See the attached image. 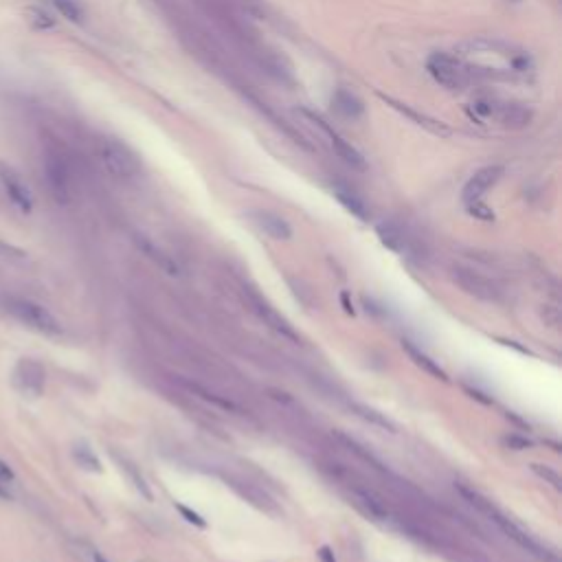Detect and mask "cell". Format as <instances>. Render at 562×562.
Wrapping results in <instances>:
<instances>
[{"mask_svg": "<svg viewBox=\"0 0 562 562\" xmlns=\"http://www.w3.org/2000/svg\"><path fill=\"white\" fill-rule=\"evenodd\" d=\"M332 106H334V110L341 115V117H345V119H351V121H356V119H361L363 117V112H365V106H363V101L356 97L354 92H349V90H336L334 92V97H332Z\"/></svg>", "mask_w": 562, "mask_h": 562, "instance_id": "obj_16", "label": "cell"}, {"mask_svg": "<svg viewBox=\"0 0 562 562\" xmlns=\"http://www.w3.org/2000/svg\"><path fill=\"white\" fill-rule=\"evenodd\" d=\"M0 258H5V260H24V250L5 242V240H0Z\"/></svg>", "mask_w": 562, "mask_h": 562, "instance_id": "obj_29", "label": "cell"}, {"mask_svg": "<svg viewBox=\"0 0 562 562\" xmlns=\"http://www.w3.org/2000/svg\"><path fill=\"white\" fill-rule=\"evenodd\" d=\"M466 209L474 216V218H479V220H485V222H490L492 218H494V213L485 207V204L481 202V200H474V202H470V204H466Z\"/></svg>", "mask_w": 562, "mask_h": 562, "instance_id": "obj_28", "label": "cell"}, {"mask_svg": "<svg viewBox=\"0 0 562 562\" xmlns=\"http://www.w3.org/2000/svg\"><path fill=\"white\" fill-rule=\"evenodd\" d=\"M121 468L130 474V479L134 481V485H137V490L147 499V501H152V492H149V488L145 485V481H143V477H139V472H137V468L132 466V464H127V462H121Z\"/></svg>", "mask_w": 562, "mask_h": 562, "instance_id": "obj_25", "label": "cell"}, {"mask_svg": "<svg viewBox=\"0 0 562 562\" xmlns=\"http://www.w3.org/2000/svg\"><path fill=\"white\" fill-rule=\"evenodd\" d=\"M301 115H303V117H308V119H310V121H312V123L319 127V130H321V134L329 139V145H332V149L336 152L339 159H343V163H347L351 169H359V171H365V169H367V161L363 159L361 152L356 149L351 143H347V141H345V139H343V137H341V134L334 130V127L327 125V123H325V121H323V119L317 115V112H312V110H305V108H303V110H301Z\"/></svg>", "mask_w": 562, "mask_h": 562, "instance_id": "obj_5", "label": "cell"}, {"mask_svg": "<svg viewBox=\"0 0 562 562\" xmlns=\"http://www.w3.org/2000/svg\"><path fill=\"white\" fill-rule=\"evenodd\" d=\"M426 70L430 73L433 80L448 90H464L470 82V73L466 70V66L455 55L442 53V51H435V53L428 55Z\"/></svg>", "mask_w": 562, "mask_h": 562, "instance_id": "obj_4", "label": "cell"}, {"mask_svg": "<svg viewBox=\"0 0 562 562\" xmlns=\"http://www.w3.org/2000/svg\"><path fill=\"white\" fill-rule=\"evenodd\" d=\"M455 58L472 75L490 80H516L527 78L534 68L531 58L523 48H516L501 40L474 38L457 48Z\"/></svg>", "mask_w": 562, "mask_h": 562, "instance_id": "obj_1", "label": "cell"}, {"mask_svg": "<svg viewBox=\"0 0 562 562\" xmlns=\"http://www.w3.org/2000/svg\"><path fill=\"white\" fill-rule=\"evenodd\" d=\"M44 178L53 198L60 204H66L70 198V169L64 157L55 149H48L44 157Z\"/></svg>", "mask_w": 562, "mask_h": 562, "instance_id": "obj_6", "label": "cell"}, {"mask_svg": "<svg viewBox=\"0 0 562 562\" xmlns=\"http://www.w3.org/2000/svg\"><path fill=\"white\" fill-rule=\"evenodd\" d=\"M488 514H490V516H492V521H494V523H497V525H499V527H501V529H503V531L509 536V539L516 541V543H519L523 549H527L529 553L539 556V558H547V551H545V549H543L539 543H536V541L531 539V536H529L527 531H523V529H521L516 523H512L509 519H505L503 514H499L494 507H490V509H488Z\"/></svg>", "mask_w": 562, "mask_h": 562, "instance_id": "obj_13", "label": "cell"}, {"mask_svg": "<svg viewBox=\"0 0 562 562\" xmlns=\"http://www.w3.org/2000/svg\"><path fill=\"white\" fill-rule=\"evenodd\" d=\"M376 233H378L380 242L385 244L387 248H391L396 253H402L404 250V235H402V231H400L396 224H391V222H380L376 226Z\"/></svg>", "mask_w": 562, "mask_h": 562, "instance_id": "obj_21", "label": "cell"}, {"mask_svg": "<svg viewBox=\"0 0 562 562\" xmlns=\"http://www.w3.org/2000/svg\"><path fill=\"white\" fill-rule=\"evenodd\" d=\"M250 218L272 240H290L292 238V226L272 211H253Z\"/></svg>", "mask_w": 562, "mask_h": 562, "instance_id": "obj_14", "label": "cell"}, {"mask_svg": "<svg viewBox=\"0 0 562 562\" xmlns=\"http://www.w3.org/2000/svg\"><path fill=\"white\" fill-rule=\"evenodd\" d=\"M505 442H507L509 446H516L519 450H521V448H527V446H529V442H527V440H521V438H507Z\"/></svg>", "mask_w": 562, "mask_h": 562, "instance_id": "obj_33", "label": "cell"}, {"mask_svg": "<svg viewBox=\"0 0 562 562\" xmlns=\"http://www.w3.org/2000/svg\"><path fill=\"white\" fill-rule=\"evenodd\" d=\"M488 119H497L503 127H509V130H521V127L529 125L531 112L519 104H494V101H490Z\"/></svg>", "mask_w": 562, "mask_h": 562, "instance_id": "obj_12", "label": "cell"}, {"mask_svg": "<svg viewBox=\"0 0 562 562\" xmlns=\"http://www.w3.org/2000/svg\"><path fill=\"white\" fill-rule=\"evenodd\" d=\"M343 303H345V310H347L349 314H354V308H351L349 301H347V295H343Z\"/></svg>", "mask_w": 562, "mask_h": 562, "instance_id": "obj_35", "label": "cell"}, {"mask_svg": "<svg viewBox=\"0 0 562 562\" xmlns=\"http://www.w3.org/2000/svg\"><path fill=\"white\" fill-rule=\"evenodd\" d=\"M351 492H354L356 501L361 503V507L365 509L369 516L380 519V521H385L389 516V507H387L385 501H382V497L378 492H373L369 488H361V485H359V488H354Z\"/></svg>", "mask_w": 562, "mask_h": 562, "instance_id": "obj_15", "label": "cell"}, {"mask_svg": "<svg viewBox=\"0 0 562 562\" xmlns=\"http://www.w3.org/2000/svg\"><path fill=\"white\" fill-rule=\"evenodd\" d=\"M349 408H351V411H354L356 415H359V418H363L365 422H369V424H373V426H378V428H385V430H391V433H396V428H398V426H396L385 413L376 411V408H371V406H367V404L351 402Z\"/></svg>", "mask_w": 562, "mask_h": 562, "instance_id": "obj_19", "label": "cell"}, {"mask_svg": "<svg viewBox=\"0 0 562 562\" xmlns=\"http://www.w3.org/2000/svg\"><path fill=\"white\" fill-rule=\"evenodd\" d=\"M503 167L501 165H488V167H481L479 171H474V176H470V181L466 183L464 191H462V198H464V204H470L474 200H481L485 193H488L503 176Z\"/></svg>", "mask_w": 562, "mask_h": 562, "instance_id": "obj_9", "label": "cell"}, {"mask_svg": "<svg viewBox=\"0 0 562 562\" xmlns=\"http://www.w3.org/2000/svg\"><path fill=\"white\" fill-rule=\"evenodd\" d=\"M250 303H253V310L258 312V317H260V319H262L272 332H277V334H279L281 339H286V341H290V343H299V334L292 329V325H290L284 317H281L268 301H264V299L258 297V295H250Z\"/></svg>", "mask_w": 562, "mask_h": 562, "instance_id": "obj_11", "label": "cell"}, {"mask_svg": "<svg viewBox=\"0 0 562 562\" xmlns=\"http://www.w3.org/2000/svg\"><path fill=\"white\" fill-rule=\"evenodd\" d=\"M319 558H321V562H336V558H334V551H332L327 545L319 549Z\"/></svg>", "mask_w": 562, "mask_h": 562, "instance_id": "obj_32", "label": "cell"}, {"mask_svg": "<svg viewBox=\"0 0 562 562\" xmlns=\"http://www.w3.org/2000/svg\"><path fill=\"white\" fill-rule=\"evenodd\" d=\"M0 497H3V499H11V492L7 490V485H3V483H0Z\"/></svg>", "mask_w": 562, "mask_h": 562, "instance_id": "obj_34", "label": "cell"}, {"mask_svg": "<svg viewBox=\"0 0 562 562\" xmlns=\"http://www.w3.org/2000/svg\"><path fill=\"white\" fill-rule=\"evenodd\" d=\"M73 455H75V459H78V464H80L82 468L92 470V472H99V470H101V464H99L97 455H95L88 446H84V444L75 446V448H73Z\"/></svg>", "mask_w": 562, "mask_h": 562, "instance_id": "obj_22", "label": "cell"}, {"mask_svg": "<svg viewBox=\"0 0 562 562\" xmlns=\"http://www.w3.org/2000/svg\"><path fill=\"white\" fill-rule=\"evenodd\" d=\"M531 470H534L536 474H539L541 479H545L547 483H551L556 490H562V481H560V474H558L556 470H551V468H547V466H541V464H534Z\"/></svg>", "mask_w": 562, "mask_h": 562, "instance_id": "obj_27", "label": "cell"}, {"mask_svg": "<svg viewBox=\"0 0 562 562\" xmlns=\"http://www.w3.org/2000/svg\"><path fill=\"white\" fill-rule=\"evenodd\" d=\"M0 187L7 193V198L14 202V207L20 209L22 213H31L33 209V198L29 187L24 185L22 176L7 163L0 161Z\"/></svg>", "mask_w": 562, "mask_h": 562, "instance_id": "obj_8", "label": "cell"}, {"mask_svg": "<svg viewBox=\"0 0 562 562\" xmlns=\"http://www.w3.org/2000/svg\"><path fill=\"white\" fill-rule=\"evenodd\" d=\"M27 14L29 16H36V18H27L36 29H48V27H53V18H51L46 11H42L38 7H31V9H27Z\"/></svg>", "mask_w": 562, "mask_h": 562, "instance_id": "obj_26", "label": "cell"}, {"mask_svg": "<svg viewBox=\"0 0 562 562\" xmlns=\"http://www.w3.org/2000/svg\"><path fill=\"white\" fill-rule=\"evenodd\" d=\"M139 246H141V248H143V250H145V253L149 255V258H152V260H154V262H157V264H159L161 268H165V270H167L169 275H176V272H178V268L174 266V262H171V260L167 258V255H165L163 250H157V248H154V246H152V244H149L147 240H139Z\"/></svg>", "mask_w": 562, "mask_h": 562, "instance_id": "obj_23", "label": "cell"}, {"mask_svg": "<svg viewBox=\"0 0 562 562\" xmlns=\"http://www.w3.org/2000/svg\"><path fill=\"white\" fill-rule=\"evenodd\" d=\"M332 193H334V198L343 204V207L351 213V216H356L359 220H367V204H365V200L356 193L354 189H349V187H345V185H341V183H336V185H332Z\"/></svg>", "mask_w": 562, "mask_h": 562, "instance_id": "obj_17", "label": "cell"}, {"mask_svg": "<svg viewBox=\"0 0 562 562\" xmlns=\"http://www.w3.org/2000/svg\"><path fill=\"white\" fill-rule=\"evenodd\" d=\"M95 562H108V560L101 556V553H95Z\"/></svg>", "mask_w": 562, "mask_h": 562, "instance_id": "obj_36", "label": "cell"}, {"mask_svg": "<svg viewBox=\"0 0 562 562\" xmlns=\"http://www.w3.org/2000/svg\"><path fill=\"white\" fill-rule=\"evenodd\" d=\"M178 382H181V385H183L185 389H189L191 393H196V396H200L202 400H207V402H211V404L224 408V411H238V404H233L231 400H226V398H222V396H218V393H213V391H209V389H204V387L196 385V382H189V380H185V378H178Z\"/></svg>", "mask_w": 562, "mask_h": 562, "instance_id": "obj_20", "label": "cell"}, {"mask_svg": "<svg viewBox=\"0 0 562 562\" xmlns=\"http://www.w3.org/2000/svg\"><path fill=\"white\" fill-rule=\"evenodd\" d=\"M452 279L462 286L468 295L481 299V301H497L499 299V288L492 284L490 279L481 277L479 272H472L468 268H455Z\"/></svg>", "mask_w": 562, "mask_h": 562, "instance_id": "obj_10", "label": "cell"}, {"mask_svg": "<svg viewBox=\"0 0 562 562\" xmlns=\"http://www.w3.org/2000/svg\"><path fill=\"white\" fill-rule=\"evenodd\" d=\"M14 481H16L14 470L3 462V459H0V483H3V485H9V483H14Z\"/></svg>", "mask_w": 562, "mask_h": 562, "instance_id": "obj_31", "label": "cell"}, {"mask_svg": "<svg viewBox=\"0 0 562 562\" xmlns=\"http://www.w3.org/2000/svg\"><path fill=\"white\" fill-rule=\"evenodd\" d=\"M0 305L5 308V312H9L22 325H27V327L40 332V334H48V336H60L62 334V323L38 301L9 295V297L0 299Z\"/></svg>", "mask_w": 562, "mask_h": 562, "instance_id": "obj_2", "label": "cell"}, {"mask_svg": "<svg viewBox=\"0 0 562 562\" xmlns=\"http://www.w3.org/2000/svg\"><path fill=\"white\" fill-rule=\"evenodd\" d=\"M176 507H178V512H181L189 523H193V525H198V527H204V521H202L196 512H191L189 507H185V505H176Z\"/></svg>", "mask_w": 562, "mask_h": 562, "instance_id": "obj_30", "label": "cell"}, {"mask_svg": "<svg viewBox=\"0 0 562 562\" xmlns=\"http://www.w3.org/2000/svg\"><path fill=\"white\" fill-rule=\"evenodd\" d=\"M14 385L24 396L40 398L46 385V371L42 363H38L36 359H20V363L14 369Z\"/></svg>", "mask_w": 562, "mask_h": 562, "instance_id": "obj_7", "label": "cell"}, {"mask_svg": "<svg viewBox=\"0 0 562 562\" xmlns=\"http://www.w3.org/2000/svg\"><path fill=\"white\" fill-rule=\"evenodd\" d=\"M97 157L104 169L117 181H132L141 171V163L134 152L112 137H101L97 141Z\"/></svg>", "mask_w": 562, "mask_h": 562, "instance_id": "obj_3", "label": "cell"}, {"mask_svg": "<svg viewBox=\"0 0 562 562\" xmlns=\"http://www.w3.org/2000/svg\"><path fill=\"white\" fill-rule=\"evenodd\" d=\"M402 349H404V351H406L408 356H411V361H413V363H415L418 367H422V369H424L426 373H430L433 378H438V380H448L446 371H444V369H442V367H440V365L435 363V361H433V359H430V356H428V354H424V351H422L420 347H415L413 343H408V341H402Z\"/></svg>", "mask_w": 562, "mask_h": 562, "instance_id": "obj_18", "label": "cell"}, {"mask_svg": "<svg viewBox=\"0 0 562 562\" xmlns=\"http://www.w3.org/2000/svg\"><path fill=\"white\" fill-rule=\"evenodd\" d=\"M53 5L58 7V11L64 16V18H68L70 22H80L82 20V7L75 3V0H53Z\"/></svg>", "mask_w": 562, "mask_h": 562, "instance_id": "obj_24", "label": "cell"}]
</instances>
